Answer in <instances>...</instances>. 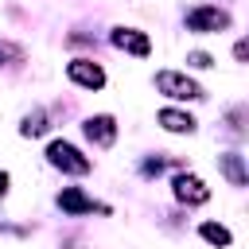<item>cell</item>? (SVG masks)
I'll use <instances>...</instances> for the list:
<instances>
[{
  "label": "cell",
  "instance_id": "1",
  "mask_svg": "<svg viewBox=\"0 0 249 249\" xmlns=\"http://www.w3.org/2000/svg\"><path fill=\"white\" fill-rule=\"evenodd\" d=\"M47 160H51L54 167L70 171V175H86V171H89V160H86L74 144H66V140H54V144L47 148Z\"/></svg>",
  "mask_w": 249,
  "mask_h": 249
},
{
  "label": "cell",
  "instance_id": "2",
  "mask_svg": "<svg viewBox=\"0 0 249 249\" xmlns=\"http://www.w3.org/2000/svg\"><path fill=\"white\" fill-rule=\"evenodd\" d=\"M156 89L167 93V97H179V101H187V97H202V89H198L187 74H175V70H160V74H156Z\"/></svg>",
  "mask_w": 249,
  "mask_h": 249
},
{
  "label": "cell",
  "instance_id": "3",
  "mask_svg": "<svg viewBox=\"0 0 249 249\" xmlns=\"http://www.w3.org/2000/svg\"><path fill=\"white\" fill-rule=\"evenodd\" d=\"M187 27L191 31H226L230 27V16L222 8H191L187 12Z\"/></svg>",
  "mask_w": 249,
  "mask_h": 249
},
{
  "label": "cell",
  "instance_id": "4",
  "mask_svg": "<svg viewBox=\"0 0 249 249\" xmlns=\"http://www.w3.org/2000/svg\"><path fill=\"white\" fill-rule=\"evenodd\" d=\"M66 74H70L78 86H86V89H101V86H105V70H101L97 62H89V58H74V62L66 66Z\"/></svg>",
  "mask_w": 249,
  "mask_h": 249
},
{
  "label": "cell",
  "instance_id": "5",
  "mask_svg": "<svg viewBox=\"0 0 249 249\" xmlns=\"http://www.w3.org/2000/svg\"><path fill=\"white\" fill-rule=\"evenodd\" d=\"M175 198L195 206V202H206V198H210V187H206L198 175H179V179H175Z\"/></svg>",
  "mask_w": 249,
  "mask_h": 249
},
{
  "label": "cell",
  "instance_id": "6",
  "mask_svg": "<svg viewBox=\"0 0 249 249\" xmlns=\"http://www.w3.org/2000/svg\"><path fill=\"white\" fill-rule=\"evenodd\" d=\"M113 43H117L121 51H132V54H140V58L152 51L148 35H144V31H132V27H117V31H113Z\"/></svg>",
  "mask_w": 249,
  "mask_h": 249
},
{
  "label": "cell",
  "instance_id": "7",
  "mask_svg": "<svg viewBox=\"0 0 249 249\" xmlns=\"http://www.w3.org/2000/svg\"><path fill=\"white\" fill-rule=\"evenodd\" d=\"M86 136H89L93 144L109 148V144H113V136H117V124H113V117H89V121H86Z\"/></svg>",
  "mask_w": 249,
  "mask_h": 249
},
{
  "label": "cell",
  "instance_id": "8",
  "mask_svg": "<svg viewBox=\"0 0 249 249\" xmlns=\"http://www.w3.org/2000/svg\"><path fill=\"white\" fill-rule=\"evenodd\" d=\"M58 206H62L66 214H89V210H93V198H89L86 191H78V187H66V191L58 195Z\"/></svg>",
  "mask_w": 249,
  "mask_h": 249
},
{
  "label": "cell",
  "instance_id": "9",
  "mask_svg": "<svg viewBox=\"0 0 249 249\" xmlns=\"http://www.w3.org/2000/svg\"><path fill=\"white\" fill-rule=\"evenodd\" d=\"M160 124H163L167 132H191V128H195V117H191V113H179V109H163V113H160Z\"/></svg>",
  "mask_w": 249,
  "mask_h": 249
},
{
  "label": "cell",
  "instance_id": "10",
  "mask_svg": "<svg viewBox=\"0 0 249 249\" xmlns=\"http://www.w3.org/2000/svg\"><path fill=\"white\" fill-rule=\"evenodd\" d=\"M218 163H222V171H226V179L233 187H245V163H241V156H222Z\"/></svg>",
  "mask_w": 249,
  "mask_h": 249
},
{
  "label": "cell",
  "instance_id": "11",
  "mask_svg": "<svg viewBox=\"0 0 249 249\" xmlns=\"http://www.w3.org/2000/svg\"><path fill=\"white\" fill-rule=\"evenodd\" d=\"M202 237H206L210 245H230V230H226V226H214V222L202 226Z\"/></svg>",
  "mask_w": 249,
  "mask_h": 249
},
{
  "label": "cell",
  "instance_id": "12",
  "mask_svg": "<svg viewBox=\"0 0 249 249\" xmlns=\"http://www.w3.org/2000/svg\"><path fill=\"white\" fill-rule=\"evenodd\" d=\"M43 128H47V117H43V113H31V117L23 121V128H19V132H23V136H39Z\"/></svg>",
  "mask_w": 249,
  "mask_h": 249
},
{
  "label": "cell",
  "instance_id": "13",
  "mask_svg": "<svg viewBox=\"0 0 249 249\" xmlns=\"http://www.w3.org/2000/svg\"><path fill=\"white\" fill-rule=\"evenodd\" d=\"M16 54H19V47H12V43H0V62H4V58H16Z\"/></svg>",
  "mask_w": 249,
  "mask_h": 249
},
{
  "label": "cell",
  "instance_id": "14",
  "mask_svg": "<svg viewBox=\"0 0 249 249\" xmlns=\"http://www.w3.org/2000/svg\"><path fill=\"white\" fill-rule=\"evenodd\" d=\"M4 191H8V175L0 171V195H4Z\"/></svg>",
  "mask_w": 249,
  "mask_h": 249
}]
</instances>
